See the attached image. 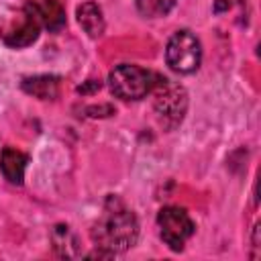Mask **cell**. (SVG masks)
<instances>
[{"label": "cell", "mask_w": 261, "mask_h": 261, "mask_svg": "<svg viewBox=\"0 0 261 261\" xmlns=\"http://www.w3.org/2000/svg\"><path fill=\"white\" fill-rule=\"evenodd\" d=\"M139 239V220L130 208L116 196H108L100 218L92 226V241L96 247L110 253L128 251Z\"/></svg>", "instance_id": "1"}, {"label": "cell", "mask_w": 261, "mask_h": 261, "mask_svg": "<svg viewBox=\"0 0 261 261\" xmlns=\"http://www.w3.org/2000/svg\"><path fill=\"white\" fill-rule=\"evenodd\" d=\"M157 80H159V75L149 69H143L139 65H130V63H122L110 71L108 86L116 98L141 100L153 92Z\"/></svg>", "instance_id": "2"}, {"label": "cell", "mask_w": 261, "mask_h": 261, "mask_svg": "<svg viewBox=\"0 0 261 261\" xmlns=\"http://www.w3.org/2000/svg\"><path fill=\"white\" fill-rule=\"evenodd\" d=\"M153 92H155L153 108H155V114L159 116L163 128H167V130L175 128L184 120V114L188 110V92H186V88L159 75Z\"/></svg>", "instance_id": "3"}, {"label": "cell", "mask_w": 261, "mask_h": 261, "mask_svg": "<svg viewBox=\"0 0 261 261\" xmlns=\"http://www.w3.org/2000/svg\"><path fill=\"white\" fill-rule=\"evenodd\" d=\"M165 61L177 73L196 71L202 61V45H200L198 37L188 29L175 31L167 41Z\"/></svg>", "instance_id": "4"}, {"label": "cell", "mask_w": 261, "mask_h": 261, "mask_svg": "<svg viewBox=\"0 0 261 261\" xmlns=\"http://www.w3.org/2000/svg\"><path fill=\"white\" fill-rule=\"evenodd\" d=\"M41 20H39V14L33 6V0H27L24 2V8L8 18L2 27H0V37L2 41L8 45V47H14V49H20V47H27V45H33L39 37V31H41Z\"/></svg>", "instance_id": "5"}, {"label": "cell", "mask_w": 261, "mask_h": 261, "mask_svg": "<svg viewBox=\"0 0 261 261\" xmlns=\"http://www.w3.org/2000/svg\"><path fill=\"white\" fill-rule=\"evenodd\" d=\"M157 224H159V234H161L163 243L171 251H175V253L184 251L186 241L196 230L194 220L179 206H165V208H161L159 214H157Z\"/></svg>", "instance_id": "6"}, {"label": "cell", "mask_w": 261, "mask_h": 261, "mask_svg": "<svg viewBox=\"0 0 261 261\" xmlns=\"http://www.w3.org/2000/svg\"><path fill=\"white\" fill-rule=\"evenodd\" d=\"M49 239H51V245H53V251L57 257H61V259L80 257V241L67 224H55L49 232Z\"/></svg>", "instance_id": "7"}, {"label": "cell", "mask_w": 261, "mask_h": 261, "mask_svg": "<svg viewBox=\"0 0 261 261\" xmlns=\"http://www.w3.org/2000/svg\"><path fill=\"white\" fill-rule=\"evenodd\" d=\"M59 84L61 80L57 75L41 73V75H31L20 82L22 92L39 98V100H55L59 96Z\"/></svg>", "instance_id": "8"}, {"label": "cell", "mask_w": 261, "mask_h": 261, "mask_svg": "<svg viewBox=\"0 0 261 261\" xmlns=\"http://www.w3.org/2000/svg\"><path fill=\"white\" fill-rule=\"evenodd\" d=\"M77 22L92 39H98L104 35V29H106L104 14H102V8L94 0H88L77 6Z\"/></svg>", "instance_id": "9"}, {"label": "cell", "mask_w": 261, "mask_h": 261, "mask_svg": "<svg viewBox=\"0 0 261 261\" xmlns=\"http://www.w3.org/2000/svg\"><path fill=\"white\" fill-rule=\"evenodd\" d=\"M27 161H29V157H27L24 153H20L18 149L4 147V149H2V155H0V169H2L4 177H6L10 184L20 186L22 179H24Z\"/></svg>", "instance_id": "10"}, {"label": "cell", "mask_w": 261, "mask_h": 261, "mask_svg": "<svg viewBox=\"0 0 261 261\" xmlns=\"http://www.w3.org/2000/svg\"><path fill=\"white\" fill-rule=\"evenodd\" d=\"M33 6L39 14L41 24L47 31L55 33L65 27V10L59 4V0H33Z\"/></svg>", "instance_id": "11"}, {"label": "cell", "mask_w": 261, "mask_h": 261, "mask_svg": "<svg viewBox=\"0 0 261 261\" xmlns=\"http://www.w3.org/2000/svg\"><path fill=\"white\" fill-rule=\"evenodd\" d=\"M175 2H177V0H135L139 14L145 16V18H159V16H165V14L175 6Z\"/></svg>", "instance_id": "12"}, {"label": "cell", "mask_w": 261, "mask_h": 261, "mask_svg": "<svg viewBox=\"0 0 261 261\" xmlns=\"http://www.w3.org/2000/svg\"><path fill=\"white\" fill-rule=\"evenodd\" d=\"M86 112H88V116H92V118H104V116H112L114 114V108L110 106V104H100V106H88L86 108Z\"/></svg>", "instance_id": "13"}, {"label": "cell", "mask_w": 261, "mask_h": 261, "mask_svg": "<svg viewBox=\"0 0 261 261\" xmlns=\"http://www.w3.org/2000/svg\"><path fill=\"white\" fill-rule=\"evenodd\" d=\"M102 88V82L100 80H88V82H84L82 86H77V94H94V92H98Z\"/></svg>", "instance_id": "14"}, {"label": "cell", "mask_w": 261, "mask_h": 261, "mask_svg": "<svg viewBox=\"0 0 261 261\" xmlns=\"http://www.w3.org/2000/svg\"><path fill=\"white\" fill-rule=\"evenodd\" d=\"M228 8H230V0H216L214 6H212V10H214L216 14H220V12L228 10Z\"/></svg>", "instance_id": "15"}, {"label": "cell", "mask_w": 261, "mask_h": 261, "mask_svg": "<svg viewBox=\"0 0 261 261\" xmlns=\"http://www.w3.org/2000/svg\"><path fill=\"white\" fill-rule=\"evenodd\" d=\"M2 149H4V147H2V143H0V155H2Z\"/></svg>", "instance_id": "16"}]
</instances>
